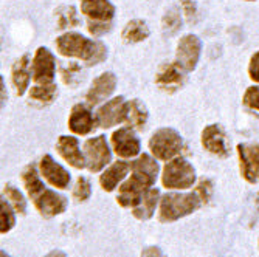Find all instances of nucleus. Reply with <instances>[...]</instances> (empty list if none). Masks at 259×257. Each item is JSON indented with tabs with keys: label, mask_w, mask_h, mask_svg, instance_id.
I'll return each instance as SVG.
<instances>
[{
	"label": "nucleus",
	"mask_w": 259,
	"mask_h": 257,
	"mask_svg": "<svg viewBox=\"0 0 259 257\" xmlns=\"http://www.w3.org/2000/svg\"><path fill=\"white\" fill-rule=\"evenodd\" d=\"M22 181L28 195L31 197L34 206L37 208V211L44 217H55L62 214L67 209V198L56 191L49 189L42 183L36 168L33 165L27 166L25 171L22 174Z\"/></svg>",
	"instance_id": "nucleus-1"
},
{
	"label": "nucleus",
	"mask_w": 259,
	"mask_h": 257,
	"mask_svg": "<svg viewBox=\"0 0 259 257\" xmlns=\"http://www.w3.org/2000/svg\"><path fill=\"white\" fill-rule=\"evenodd\" d=\"M58 52L67 58H78L87 65H97L107 58V48L103 42L90 40L79 33H65L56 39Z\"/></svg>",
	"instance_id": "nucleus-2"
},
{
	"label": "nucleus",
	"mask_w": 259,
	"mask_h": 257,
	"mask_svg": "<svg viewBox=\"0 0 259 257\" xmlns=\"http://www.w3.org/2000/svg\"><path fill=\"white\" fill-rule=\"evenodd\" d=\"M202 203H203V198L197 189L190 194H177V192L166 194L161 198V203H160L158 219L163 223L176 222L182 217L193 214Z\"/></svg>",
	"instance_id": "nucleus-3"
},
{
	"label": "nucleus",
	"mask_w": 259,
	"mask_h": 257,
	"mask_svg": "<svg viewBox=\"0 0 259 257\" xmlns=\"http://www.w3.org/2000/svg\"><path fill=\"white\" fill-rule=\"evenodd\" d=\"M161 181L168 189H188L196 181V171L185 158H174L164 166Z\"/></svg>",
	"instance_id": "nucleus-4"
},
{
	"label": "nucleus",
	"mask_w": 259,
	"mask_h": 257,
	"mask_svg": "<svg viewBox=\"0 0 259 257\" xmlns=\"http://www.w3.org/2000/svg\"><path fill=\"white\" fill-rule=\"evenodd\" d=\"M149 149L154 153V157L158 160H164V161L172 160L183 149L182 135L169 127L160 129L152 135L149 141Z\"/></svg>",
	"instance_id": "nucleus-5"
},
{
	"label": "nucleus",
	"mask_w": 259,
	"mask_h": 257,
	"mask_svg": "<svg viewBox=\"0 0 259 257\" xmlns=\"http://www.w3.org/2000/svg\"><path fill=\"white\" fill-rule=\"evenodd\" d=\"M84 157H85V166L90 172H100L104 169L110 160L112 152L109 149V144L103 135L90 138L84 143Z\"/></svg>",
	"instance_id": "nucleus-6"
},
{
	"label": "nucleus",
	"mask_w": 259,
	"mask_h": 257,
	"mask_svg": "<svg viewBox=\"0 0 259 257\" xmlns=\"http://www.w3.org/2000/svg\"><path fill=\"white\" fill-rule=\"evenodd\" d=\"M31 73L36 84H53L56 76V58L49 48H37L31 62Z\"/></svg>",
	"instance_id": "nucleus-7"
},
{
	"label": "nucleus",
	"mask_w": 259,
	"mask_h": 257,
	"mask_svg": "<svg viewBox=\"0 0 259 257\" xmlns=\"http://www.w3.org/2000/svg\"><path fill=\"white\" fill-rule=\"evenodd\" d=\"M202 52V42L194 34H186L179 40L177 45V62L186 70L193 72L196 68Z\"/></svg>",
	"instance_id": "nucleus-8"
},
{
	"label": "nucleus",
	"mask_w": 259,
	"mask_h": 257,
	"mask_svg": "<svg viewBox=\"0 0 259 257\" xmlns=\"http://www.w3.org/2000/svg\"><path fill=\"white\" fill-rule=\"evenodd\" d=\"M126 106L123 96L113 98L112 101L106 102L100 110L97 112V123L103 129H109L112 126H116L123 121H126Z\"/></svg>",
	"instance_id": "nucleus-9"
},
{
	"label": "nucleus",
	"mask_w": 259,
	"mask_h": 257,
	"mask_svg": "<svg viewBox=\"0 0 259 257\" xmlns=\"http://www.w3.org/2000/svg\"><path fill=\"white\" fill-rule=\"evenodd\" d=\"M202 146L211 152L213 155H218L221 158H225L230 155V143L225 132L218 124H209L202 132Z\"/></svg>",
	"instance_id": "nucleus-10"
},
{
	"label": "nucleus",
	"mask_w": 259,
	"mask_h": 257,
	"mask_svg": "<svg viewBox=\"0 0 259 257\" xmlns=\"http://www.w3.org/2000/svg\"><path fill=\"white\" fill-rule=\"evenodd\" d=\"M185 72L186 70L179 62H168L163 64L155 76V84L163 91H176L185 82Z\"/></svg>",
	"instance_id": "nucleus-11"
},
{
	"label": "nucleus",
	"mask_w": 259,
	"mask_h": 257,
	"mask_svg": "<svg viewBox=\"0 0 259 257\" xmlns=\"http://www.w3.org/2000/svg\"><path fill=\"white\" fill-rule=\"evenodd\" d=\"M241 174L242 177L254 184L259 181V144H239L238 146Z\"/></svg>",
	"instance_id": "nucleus-12"
},
{
	"label": "nucleus",
	"mask_w": 259,
	"mask_h": 257,
	"mask_svg": "<svg viewBox=\"0 0 259 257\" xmlns=\"http://www.w3.org/2000/svg\"><path fill=\"white\" fill-rule=\"evenodd\" d=\"M112 146L118 157L132 158L140 153V141L132 127H121L112 135Z\"/></svg>",
	"instance_id": "nucleus-13"
},
{
	"label": "nucleus",
	"mask_w": 259,
	"mask_h": 257,
	"mask_svg": "<svg viewBox=\"0 0 259 257\" xmlns=\"http://www.w3.org/2000/svg\"><path fill=\"white\" fill-rule=\"evenodd\" d=\"M39 168H40V174L44 175V178L50 184H53L55 188H59V189L68 188L72 177H70L68 171H65L59 163L53 160L52 155H44L39 163Z\"/></svg>",
	"instance_id": "nucleus-14"
},
{
	"label": "nucleus",
	"mask_w": 259,
	"mask_h": 257,
	"mask_svg": "<svg viewBox=\"0 0 259 257\" xmlns=\"http://www.w3.org/2000/svg\"><path fill=\"white\" fill-rule=\"evenodd\" d=\"M149 189H151V186H148L143 181L131 177L124 184H121L116 200H118V203L123 208H135Z\"/></svg>",
	"instance_id": "nucleus-15"
},
{
	"label": "nucleus",
	"mask_w": 259,
	"mask_h": 257,
	"mask_svg": "<svg viewBox=\"0 0 259 257\" xmlns=\"http://www.w3.org/2000/svg\"><path fill=\"white\" fill-rule=\"evenodd\" d=\"M116 87V78L113 73H103L92 82L90 90L87 91V102L89 106H97L101 101L107 99Z\"/></svg>",
	"instance_id": "nucleus-16"
},
{
	"label": "nucleus",
	"mask_w": 259,
	"mask_h": 257,
	"mask_svg": "<svg viewBox=\"0 0 259 257\" xmlns=\"http://www.w3.org/2000/svg\"><path fill=\"white\" fill-rule=\"evenodd\" d=\"M56 149L59 155L76 169L85 168V157L79 149V141L75 136H59Z\"/></svg>",
	"instance_id": "nucleus-17"
},
{
	"label": "nucleus",
	"mask_w": 259,
	"mask_h": 257,
	"mask_svg": "<svg viewBox=\"0 0 259 257\" xmlns=\"http://www.w3.org/2000/svg\"><path fill=\"white\" fill-rule=\"evenodd\" d=\"M158 163L149 157L148 153H143L141 157H138L135 161L131 163V172H132V177L143 181L145 184L148 186H154L155 180H157V175H158Z\"/></svg>",
	"instance_id": "nucleus-18"
},
{
	"label": "nucleus",
	"mask_w": 259,
	"mask_h": 257,
	"mask_svg": "<svg viewBox=\"0 0 259 257\" xmlns=\"http://www.w3.org/2000/svg\"><path fill=\"white\" fill-rule=\"evenodd\" d=\"M97 124H98L97 120L93 118L92 112L85 106L76 104L72 109V113H70V118H68V127L73 133L87 135L97 127Z\"/></svg>",
	"instance_id": "nucleus-19"
},
{
	"label": "nucleus",
	"mask_w": 259,
	"mask_h": 257,
	"mask_svg": "<svg viewBox=\"0 0 259 257\" xmlns=\"http://www.w3.org/2000/svg\"><path fill=\"white\" fill-rule=\"evenodd\" d=\"M81 11L90 20L110 22L115 14V7L109 2V0H82Z\"/></svg>",
	"instance_id": "nucleus-20"
},
{
	"label": "nucleus",
	"mask_w": 259,
	"mask_h": 257,
	"mask_svg": "<svg viewBox=\"0 0 259 257\" xmlns=\"http://www.w3.org/2000/svg\"><path fill=\"white\" fill-rule=\"evenodd\" d=\"M31 76H33V73H31L30 56L25 55V56H22L19 61H16L13 65V84L16 87V91H17L19 96H22L23 93L27 91Z\"/></svg>",
	"instance_id": "nucleus-21"
},
{
	"label": "nucleus",
	"mask_w": 259,
	"mask_h": 257,
	"mask_svg": "<svg viewBox=\"0 0 259 257\" xmlns=\"http://www.w3.org/2000/svg\"><path fill=\"white\" fill-rule=\"evenodd\" d=\"M131 169V165L126 161H116L113 163L112 166H109L103 175L100 177V183H101V188L107 192H112L116 186H118L120 181L124 180V177L127 175Z\"/></svg>",
	"instance_id": "nucleus-22"
},
{
	"label": "nucleus",
	"mask_w": 259,
	"mask_h": 257,
	"mask_svg": "<svg viewBox=\"0 0 259 257\" xmlns=\"http://www.w3.org/2000/svg\"><path fill=\"white\" fill-rule=\"evenodd\" d=\"M158 197H160L158 189L151 188L145 194V197L141 198V201L135 208H132V214L138 220H148V219H151L154 216V213H155V206H157Z\"/></svg>",
	"instance_id": "nucleus-23"
},
{
	"label": "nucleus",
	"mask_w": 259,
	"mask_h": 257,
	"mask_svg": "<svg viewBox=\"0 0 259 257\" xmlns=\"http://www.w3.org/2000/svg\"><path fill=\"white\" fill-rule=\"evenodd\" d=\"M126 123L129 124V127H134L138 130H141L145 127V124L148 123V110H146L143 102L138 101V99H132L127 102V106H126Z\"/></svg>",
	"instance_id": "nucleus-24"
},
{
	"label": "nucleus",
	"mask_w": 259,
	"mask_h": 257,
	"mask_svg": "<svg viewBox=\"0 0 259 257\" xmlns=\"http://www.w3.org/2000/svg\"><path fill=\"white\" fill-rule=\"evenodd\" d=\"M123 39L127 43H135V42H141L148 39L149 36V28L146 25V22L143 20H131L129 23H126V27L123 30Z\"/></svg>",
	"instance_id": "nucleus-25"
},
{
	"label": "nucleus",
	"mask_w": 259,
	"mask_h": 257,
	"mask_svg": "<svg viewBox=\"0 0 259 257\" xmlns=\"http://www.w3.org/2000/svg\"><path fill=\"white\" fill-rule=\"evenodd\" d=\"M58 95L56 84H36L30 90V101L39 102L40 106H47L53 102V99Z\"/></svg>",
	"instance_id": "nucleus-26"
},
{
	"label": "nucleus",
	"mask_w": 259,
	"mask_h": 257,
	"mask_svg": "<svg viewBox=\"0 0 259 257\" xmlns=\"http://www.w3.org/2000/svg\"><path fill=\"white\" fill-rule=\"evenodd\" d=\"M56 19H58V28H73L79 25V17L76 14V10L73 7H62L56 11Z\"/></svg>",
	"instance_id": "nucleus-27"
},
{
	"label": "nucleus",
	"mask_w": 259,
	"mask_h": 257,
	"mask_svg": "<svg viewBox=\"0 0 259 257\" xmlns=\"http://www.w3.org/2000/svg\"><path fill=\"white\" fill-rule=\"evenodd\" d=\"M4 195L11 201V204L14 206V209L19 214H25V211H27V200H25V197L22 195V192L19 189H16L13 184H5Z\"/></svg>",
	"instance_id": "nucleus-28"
},
{
	"label": "nucleus",
	"mask_w": 259,
	"mask_h": 257,
	"mask_svg": "<svg viewBox=\"0 0 259 257\" xmlns=\"http://www.w3.org/2000/svg\"><path fill=\"white\" fill-rule=\"evenodd\" d=\"M182 28V19H180V13L177 8L169 10L163 17V31L164 34H176L179 30Z\"/></svg>",
	"instance_id": "nucleus-29"
},
{
	"label": "nucleus",
	"mask_w": 259,
	"mask_h": 257,
	"mask_svg": "<svg viewBox=\"0 0 259 257\" xmlns=\"http://www.w3.org/2000/svg\"><path fill=\"white\" fill-rule=\"evenodd\" d=\"M2 213H0V219H2V234H5V232L11 231L13 226L16 225V219H14V213H13V209L10 206V203L4 198L2 200Z\"/></svg>",
	"instance_id": "nucleus-30"
},
{
	"label": "nucleus",
	"mask_w": 259,
	"mask_h": 257,
	"mask_svg": "<svg viewBox=\"0 0 259 257\" xmlns=\"http://www.w3.org/2000/svg\"><path fill=\"white\" fill-rule=\"evenodd\" d=\"M92 195V184L85 177H79L73 188V197L78 201H85Z\"/></svg>",
	"instance_id": "nucleus-31"
},
{
	"label": "nucleus",
	"mask_w": 259,
	"mask_h": 257,
	"mask_svg": "<svg viewBox=\"0 0 259 257\" xmlns=\"http://www.w3.org/2000/svg\"><path fill=\"white\" fill-rule=\"evenodd\" d=\"M61 73H62V79L67 85H75L79 81L81 67L76 65V62H70L68 65L61 68Z\"/></svg>",
	"instance_id": "nucleus-32"
},
{
	"label": "nucleus",
	"mask_w": 259,
	"mask_h": 257,
	"mask_svg": "<svg viewBox=\"0 0 259 257\" xmlns=\"http://www.w3.org/2000/svg\"><path fill=\"white\" fill-rule=\"evenodd\" d=\"M244 104L250 109L259 110V87H248L244 95Z\"/></svg>",
	"instance_id": "nucleus-33"
},
{
	"label": "nucleus",
	"mask_w": 259,
	"mask_h": 257,
	"mask_svg": "<svg viewBox=\"0 0 259 257\" xmlns=\"http://www.w3.org/2000/svg\"><path fill=\"white\" fill-rule=\"evenodd\" d=\"M110 28H112L110 22H97V20L89 19V31L93 36H101V34L110 31Z\"/></svg>",
	"instance_id": "nucleus-34"
},
{
	"label": "nucleus",
	"mask_w": 259,
	"mask_h": 257,
	"mask_svg": "<svg viewBox=\"0 0 259 257\" xmlns=\"http://www.w3.org/2000/svg\"><path fill=\"white\" fill-rule=\"evenodd\" d=\"M197 191H199V194L202 195V198H203V203H206L209 198H211V192H213V184H211V181L209 180H202L200 183H199V186L196 188Z\"/></svg>",
	"instance_id": "nucleus-35"
},
{
	"label": "nucleus",
	"mask_w": 259,
	"mask_h": 257,
	"mask_svg": "<svg viewBox=\"0 0 259 257\" xmlns=\"http://www.w3.org/2000/svg\"><path fill=\"white\" fill-rule=\"evenodd\" d=\"M248 75L254 82H259V52L254 53L250 59L248 65Z\"/></svg>",
	"instance_id": "nucleus-36"
},
{
	"label": "nucleus",
	"mask_w": 259,
	"mask_h": 257,
	"mask_svg": "<svg viewBox=\"0 0 259 257\" xmlns=\"http://www.w3.org/2000/svg\"><path fill=\"white\" fill-rule=\"evenodd\" d=\"M140 257H164V254L161 252L160 248H157V246H149V248L143 249V252H141Z\"/></svg>",
	"instance_id": "nucleus-37"
},
{
	"label": "nucleus",
	"mask_w": 259,
	"mask_h": 257,
	"mask_svg": "<svg viewBox=\"0 0 259 257\" xmlns=\"http://www.w3.org/2000/svg\"><path fill=\"white\" fill-rule=\"evenodd\" d=\"M182 5H183V8H185V11H186V14L188 16H193L194 14V4H193V0H182Z\"/></svg>",
	"instance_id": "nucleus-38"
},
{
	"label": "nucleus",
	"mask_w": 259,
	"mask_h": 257,
	"mask_svg": "<svg viewBox=\"0 0 259 257\" xmlns=\"http://www.w3.org/2000/svg\"><path fill=\"white\" fill-rule=\"evenodd\" d=\"M45 257H67V254L62 252V251H59V249H55V251H52L50 254H47Z\"/></svg>",
	"instance_id": "nucleus-39"
},
{
	"label": "nucleus",
	"mask_w": 259,
	"mask_h": 257,
	"mask_svg": "<svg viewBox=\"0 0 259 257\" xmlns=\"http://www.w3.org/2000/svg\"><path fill=\"white\" fill-rule=\"evenodd\" d=\"M2 102H5V85H4V78H2Z\"/></svg>",
	"instance_id": "nucleus-40"
},
{
	"label": "nucleus",
	"mask_w": 259,
	"mask_h": 257,
	"mask_svg": "<svg viewBox=\"0 0 259 257\" xmlns=\"http://www.w3.org/2000/svg\"><path fill=\"white\" fill-rule=\"evenodd\" d=\"M0 257H10L5 251H2V252H0Z\"/></svg>",
	"instance_id": "nucleus-41"
},
{
	"label": "nucleus",
	"mask_w": 259,
	"mask_h": 257,
	"mask_svg": "<svg viewBox=\"0 0 259 257\" xmlns=\"http://www.w3.org/2000/svg\"><path fill=\"white\" fill-rule=\"evenodd\" d=\"M256 201H257V206H259V194H257V197H256Z\"/></svg>",
	"instance_id": "nucleus-42"
}]
</instances>
